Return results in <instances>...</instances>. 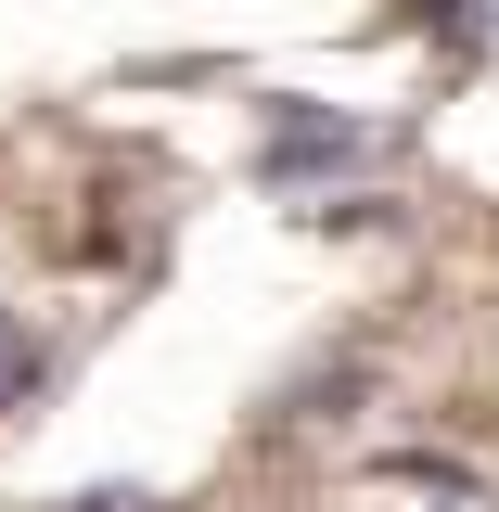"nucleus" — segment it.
I'll use <instances>...</instances> for the list:
<instances>
[{
	"label": "nucleus",
	"mask_w": 499,
	"mask_h": 512,
	"mask_svg": "<svg viewBox=\"0 0 499 512\" xmlns=\"http://www.w3.org/2000/svg\"><path fill=\"white\" fill-rule=\"evenodd\" d=\"M39 372H52V346H39L26 320H0V410H13V397H39Z\"/></svg>",
	"instance_id": "nucleus-3"
},
{
	"label": "nucleus",
	"mask_w": 499,
	"mask_h": 512,
	"mask_svg": "<svg viewBox=\"0 0 499 512\" xmlns=\"http://www.w3.org/2000/svg\"><path fill=\"white\" fill-rule=\"evenodd\" d=\"M359 154H372V128L333 116V103H282L269 141H256V167H269V180H333V167H359Z\"/></svg>",
	"instance_id": "nucleus-1"
},
{
	"label": "nucleus",
	"mask_w": 499,
	"mask_h": 512,
	"mask_svg": "<svg viewBox=\"0 0 499 512\" xmlns=\"http://www.w3.org/2000/svg\"><path fill=\"white\" fill-rule=\"evenodd\" d=\"M410 26H436L448 52H487V0H397Z\"/></svg>",
	"instance_id": "nucleus-2"
},
{
	"label": "nucleus",
	"mask_w": 499,
	"mask_h": 512,
	"mask_svg": "<svg viewBox=\"0 0 499 512\" xmlns=\"http://www.w3.org/2000/svg\"><path fill=\"white\" fill-rule=\"evenodd\" d=\"M52 512H154V500H141V487H64Z\"/></svg>",
	"instance_id": "nucleus-4"
}]
</instances>
